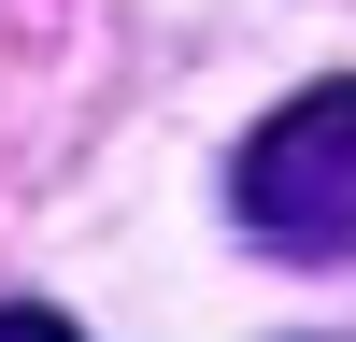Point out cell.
Wrapping results in <instances>:
<instances>
[{
    "instance_id": "6da1fadb",
    "label": "cell",
    "mask_w": 356,
    "mask_h": 342,
    "mask_svg": "<svg viewBox=\"0 0 356 342\" xmlns=\"http://www.w3.org/2000/svg\"><path fill=\"white\" fill-rule=\"evenodd\" d=\"M228 214L257 256H300V271L356 256V86H300L257 114L228 157Z\"/></svg>"
},
{
    "instance_id": "7a4b0ae2",
    "label": "cell",
    "mask_w": 356,
    "mask_h": 342,
    "mask_svg": "<svg viewBox=\"0 0 356 342\" xmlns=\"http://www.w3.org/2000/svg\"><path fill=\"white\" fill-rule=\"evenodd\" d=\"M0 342H86L72 314H43V300H0Z\"/></svg>"
}]
</instances>
